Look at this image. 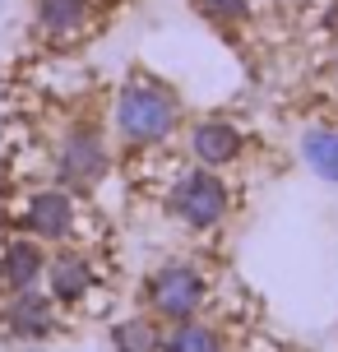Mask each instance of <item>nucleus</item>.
Returning <instances> with one entry per match:
<instances>
[{"label":"nucleus","mask_w":338,"mask_h":352,"mask_svg":"<svg viewBox=\"0 0 338 352\" xmlns=\"http://www.w3.org/2000/svg\"><path fill=\"white\" fill-rule=\"evenodd\" d=\"M214 297L218 274L214 260H204V255H172L139 278V311H148L158 324H181L190 316H204Z\"/></svg>","instance_id":"obj_5"},{"label":"nucleus","mask_w":338,"mask_h":352,"mask_svg":"<svg viewBox=\"0 0 338 352\" xmlns=\"http://www.w3.org/2000/svg\"><path fill=\"white\" fill-rule=\"evenodd\" d=\"M107 5H111V0H107Z\"/></svg>","instance_id":"obj_16"},{"label":"nucleus","mask_w":338,"mask_h":352,"mask_svg":"<svg viewBox=\"0 0 338 352\" xmlns=\"http://www.w3.org/2000/svg\"><path fill=\"white\" fill-rule=\"evenodd\" d=\"M311 98H315V107L338 125V37L329 42L324 60L315 65V74H311Z\"/></svg>","instance_id":"obj_14"},{"label":"nucleus","mask_w":338,"mask_h":352,"mask_svg":"<svg viewBox=\"0 0 338 352\" xmlns=\"http://www.w3.org/2000/svg\"><path fill=\"white\" fill-rule=\"evenodd\" d=\"M42 287L52 292L60 311H93L102 301V292L111 287V274L102 269L93 246H52Z\"/></svg>","instance_id":"obj_6"},{"label":"nucleus","mask_w":338,"mask_h":352,"mask_svg":"<svg viewBox=\"0 0 338 352\" xmlns=\"http://www.w3.org/2000/svg\"><path fill=\"white\" fill-rule=\"evenodd\" d=\"M302 158L320 181L338 186V125H311L302 135Z\"/></svg>","instance_id":"obj_13"},{"label":"nucleus","mask_w":338,"mask_h":352,"mask_svg":"<svg viewBox=\"0 0 338 352\" xmlns=\"http://www.w3.org/2000/svg\"><path fill=\"white\" fill-rule=\"evenodd\" d=\"M158 352H232V329L227 320H214V306H209L204 316L167 324Z\"/></svg>","instance_id":"obj_11"},{"label":"nucleus","mask_w":338,"mask_h":352,"mask_svg":"<svg viewBox=\"0 0 338 352\" xmlns=\"http://www.w3.org/2000/svg\"><path fill=\"white\" fill-rule=\"evenodd\" d=\"M181 144H185V158L199 162V167H214V172H232L246 158V125L236 121L232 111H199L185 121L181 130Z\"/></svg>","instance_id":"obj_8"},{"label":"nucleus","mask_w":338,"mask_h":352,"mask_svg":"<svg viewBox=\"0 0 338 352\" xmlns=\"http://www.w3.org/2000/svg\"><path fill=\"white\" fill-rule=\"evenodd\" d=\"M107 0H33V37L42 52H79L111 23Z\"/></svg>","instance_id":"obj_7"},{"label":"nucleus","mask_w":338,"mask_h":352,"mask_svg":"<svg viewBox=\"0 0 338 352\" xmlns=\"http://www.w3.org/2000/svg\"><path fill=\"white\" fill-rule=\"evenodd\" d=\"M47 144L52 153V176L60 186H70L79 195H98V186L111 176L116 167V148L107 140V125L98 111L89 107H74V111H60L56 116V130Z\"/></svg>","instance_id":"obj_3"},{"label":"nucleus","mask_w":338,"mask_h":352,"mask_svg":"<svg viewBox=\"0 0 338 352\" xmlns=\"http://www.w3.org/2000/svg\"><path fill=\"white\" fill-rule=\"evenodd\" d=\"M162 329H167V324H158L148 311H135V316H125V320L111 324V352H158Z\"/></svg>","instance_id":"obj_12"},{"label":"nucleus","mask_w":338,"mask_h":352,"mask_svg":"<svg viewBox=\"0 0 338 352\" xmlns=\"http://www.w3.org/2000/svg\"><path fill=\"white\" fill-rule=\"evenodd\" d=\"M185 130V98L172 79H162L148 65H130L116 84V107H111V140H116V167L167 153Z\"/></svg>","instance_id":"obj_1"},{"label":"nucleus","mask_w":338,"mask_h":352,"mask_svg":"<svg viewBox=\"0 0 338 352\" xmlns=\"http://www.w3.org/2000/svg\"><path fill=\"white\" fill-rule=\"evenodd\" d=\"M47 260H52V246H42V241H33V236L0 232V297L42 287Z\"/></svg>","instance_id":"obj_10"},{"label":"nucleus","mask_w":338,"mask_h":352,"mask_svg":"<svg viewBox=\"0 0 338 352\" xmlns=\"http://www.w3.org/2000/svg\"><path fill=\"white\" fill-rule=\"evenodd\" d=\"M0 232L33 236L42 246H93L102 236L93 195H79L60 181H5Z\"/></svg>","instance_id":"obj_2"},{"label":"nucleus","mask_w":338,"mask_h":352,"mask_svg":"<svg viewBox=\"0 0 338 352\" xmlns=\"http://www.w3.org/2000/svg\"><path fill=\"white\" fill-rule=\"evenodd\" d=\"M158 199L181 232H190V236H218L232 223L236 204H241V190L227 181V172L199 167V162H181V167H172Z\"/></svg>","instance_id":"obj_4"},{"label":"nucleus","mask_w":338,"mask_h":352,"mask_svg":"<svg viewBox=\"0 0 338 352\" xmlns=\"http://www.w3.org/2000/svg\"><path fill=\"white\" fill-rule=\"evenodd\" d=\"M195 5H199V14L209 19L218 33H227V37L255 19V0H195Z\"/></svg>","instance_id":"obj_15"},{"label":"nucleus","mask_w":338,"mask_h":352,"mask_svg":"<svg viewBox=\"0 0 338 352\" xmlns=\"http://www.w3.org/2000/svg\"><path fill=\"white\" fill-rule=\"evenodd\" d=\"M0 334L10 343H47L60 334V306L52 301L47 287L10 292V297H0Z\"/></svg>","instance_id":"obj_9"}]
</instances>
